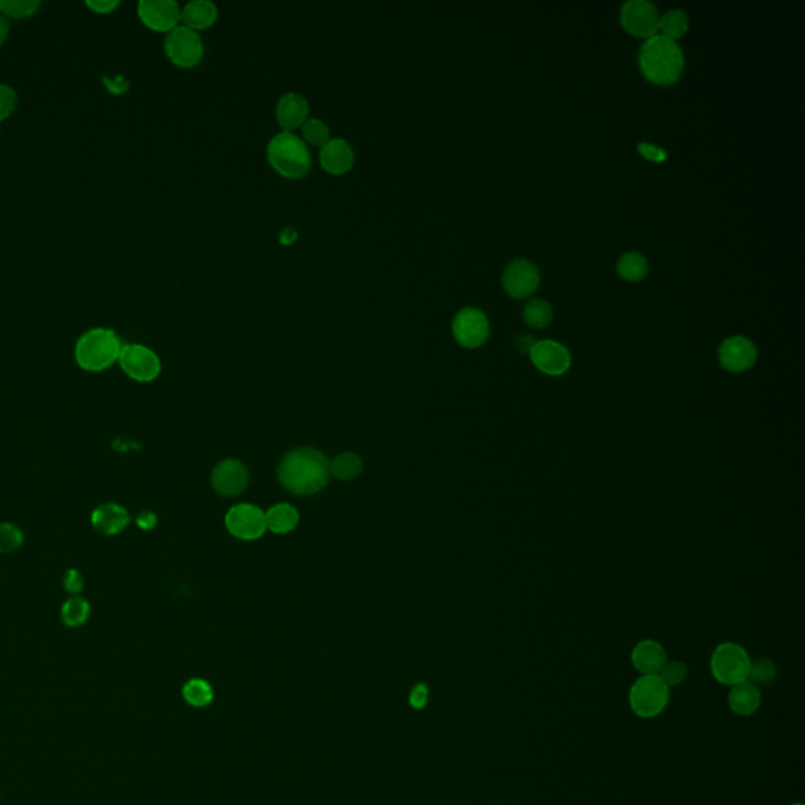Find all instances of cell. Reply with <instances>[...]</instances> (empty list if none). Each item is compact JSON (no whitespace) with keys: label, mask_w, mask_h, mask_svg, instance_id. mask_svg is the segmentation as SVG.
Instances as JSON below:
<instances>
[{"label":"cell","mask_w":805,"mask_h":805,"mask_svg":"<svg viewBox=\"0 0 805 805\" xmlns=\"http://www.w3.org/2000/svg\"><path fill=\"white\" fill-rule=\"evenodd\" d=\"M278 482L296 496H310L328 485L330 463L315 448H296L285 455L278 465Z\"/></svg>","instance_id":"cell-1"},{"label":"cell","mask_w":805,"mask_h":805,"mask_svg":"<svg viewBox=\"0 0 805 805\" xmlns=\"http://www.w3.org/2000/svg\"><path fill=\"white\" fill-rule=\"evenodd\" d=\"M639 67L653 84L670 86L680 79L685 69V56L676 41L663 35H653L642 45Z\"/></svg>","instance_id":"cell-2"},{"label":"cell","mask_w":805,"mask_h":805,"mask_svg":"<svg viewBox=\"0 0 805 805\" xmlns=\"http://www.w3.org/2000/svg\"><path fill=\"white\" fill-rule=\"evenodd\" d=\"M123 341L114 329L91 328L74 345V361L87 373H101L119 363Z\"/></svg>","instance_id":"cell-3"},{"label":"cell","mask_w":805,"mask_h":805,"mask_svg":"<svg viewBox=\"0 0 805 805\" xmlns=\"http://www.w3.org/2000/svg\"><path fill=\"white\" fill-rule=\"evenodd\" d=\"M267 158L274 171L288 180L304 178L312 169V154L308 145L291 131H280L269 141Z\"/></svg>","instance_id":"cell-4"},{"label":"cell","mask_w":805,"mask_h":805,"mask_svg":"<svg viewBox=\"0 0 805 805\" xmlns=\"http://www.w3.org/2000/svg\"><path fill=\"white\" fill-rule=\"evenodd\" d=\"M750 664L752 661L748 658L746 648L733 642H724L713 652L711 674L720 685L735 686L737 683L748 680Z\"/></svg>","instance_id":"cell-5"},{"label":"cell","mask_w":805,"mask_h":805,"mask_svg":"<svg viewBox=\"0 0 805 805\" xmlns=\"http://www.w3.org/2000/svg\"><path fill=\"white\" fill-rule=\"evenodd\" d=\"M670 687L658 675H642L630 691V706L642 719L658 717L667 708Z\"/></svg>","instance_id":"cell-6"},{"label":"cell","mask_w":805,"mask_h":805,"mask_svg":"<svg viewBox=\"0 0 805 805\" xmlns=\"http://www.w3.org/2000/svg\"><path fill=\"white\" fill-rule=\"evenodd\" d=\"M164 52L178 68H193L204 58V40L199 32L180 24L165 35Z\"/></svg>","instance_id":"cell-7"},{"label":"cell","mask_w":805,"mask_h":805,"mask_svg":"<svg viewBox=\"0 0 805 805\" xmlns=\"http://www.w3.org/2000/svg\"><path fill=\"white\" fill-rule=\"evenodd\" d=\"M120 369L136 382H153L162 370L158 354L141 343H126L120 352Z\"/></svg>","instance_id":"cell-8"},{"label":"cell","mask_w":805,"mask_h":805,"mask_svg":"<svg viewBox=\"0 0 805 805\" xmlns=\"http://www.w3.org/2000/svg\"><path fill=\"white\" fill-rule=\"evenodd\" d=\"M455 340L463 348L476 350L485 345L489 337L488 317L476 307H465L456 313L452 323Z\"/></svg>","instance_id":"cell-9"},{"label":"cell","mask_w":805,"mask_h":805,"mask_svg":"<svg viewBox=\"0 0 805 805\" xmlns=\"http://www.w3.org/2000/svg\"><path fill=\"white\" fill-rule=\"evenodd\" d=\"M225 526L235 538L254 541L267 530V513L256 505H235L225 515Z\"/></svg>","instance_id":"cell-10"},{"label":"cell","mask_w":805,"mask_h":805,"mask_svg":"<svg viewBox=\"0 0 805 805\" xmlns=\"http://www.w3.org/2000/svg\"><path fill=\"white\" fill-rule=\"evenodd\" d=\"M137 16L148 29L169 34L182 24V6L175 0H141Z\"/></svg>","instance_id":"cell-11"},{"label":"cell","mask_w":805,"mask_h":805,"mask_svg":"<svg viewBox=\"0 0 805 805\" xmlns=\"http://www.w3.org/2000/svg\"><path fill=\"white\" fill-rule=\"evenodd\" d=\"M622 24L631 35L639 38H650L658 35V8L648 0H631L622 6Z\"/></svg>","instance_id":"cell-12"},{"label":"cell","mask_w":805,"mask_h":805,"mask_svg":"<svg viewBox=\"0 0 805 805\" xmlns=\"http://www.w3.org/2000/svg\"><path fill=\"white\" fill-rule=\"evenodd\" d=\"M504 289L515 299H524L533 295L539 285V269L526 258L511 261L502 276Z\"/></svg>","instance_id":"cell-13"},{"label":"cell","mask_w":805,"mask_h":805,"mask_svg":"<svg viewBox=\"0 0 805 805\" xmlns=\"http://www.w3.org/2000/svg\"><path fill=\"white\" fill-rule=\"evenodd\" d=\"M758 350L754 341L743 335L728 337L719 346V362L730 373H744L754 367Z\"/></svg>","instance_id":"cell-14"},{"label":"cell","mask_w":805,"mask_h":805,"mask_svg":"<svg viewBox=\"0 0 805 805\" xmlns=\"http://www.w3.org/2000/svg\"><path fill=\"white\" fill-rule=\"evenodd\" d=\"M533 365L548 376H561L571 367V354L567 346L556 340H539L530 350Z\"/></svg>","instance_id":"cell-15"},{"label":"cell","mask_w":805,"mask_h":805,"mask_svg":"<svg viewBox=\"0 0 805 805\" xmlns=\"http://www.w3.org/2000/svg\"><path fill=\"white\" fill-rule=\"evenodd\" d=\"M211 485L217 494L233 497L243 493L249 485V471L239 460H224L211 476Z\"/></svg>","instance_id":"cell-16"},{"label":"cell","mask_w":805,"mask_h":805,"mask_svg":"<svg viewBox=\"0 0 805 805\" xmlns=\"http://www.w3.org/2000/svg\"><path fill=\"white\" fill-rule=\"evenodd\" d=\"M90 522L99 535L117 537L130 526L131 515L123 505L106 502L91 511Z\"/></svg>","instance_id":"cell-17"},{"label":"cell","mask_w":805,"mask_h":805,"mask_svg":"<svg viewBox=\"0 0 805 805\" xmlns=\"http://www.w3.org/2000/svg\"><path fill=\"white\" fill-rule=\"evenodd\" d=\"M356 162V154L350 142L334 137L319 150V164L330 175H345Z\"/></svg>","instance_id":"cell-18"},{"label":"cell","mask_w":805,"mask_h":805,"mask_svg":"<svg viewBox=\"0 0 805 805\" xmlns=\"http://www.w3.org/2000/svg\"><path fill=\"white\" fill-rule=\"evenodd\" d=\"M308 112H310L308 101L295 91L285 93L276 104V119L284 131L293 132L298 128H301L308 120Z\"/></svg>","instance_id":"cell-19"},{"label":"cell","mask_w":805,"mask_h":805,"mask_svg":"<svg viewBox=\"0 0 805 805\" xmlns=\"http://www.w3.org/2000/svg\"><path fill=\"white\" fill-rule=\"evenodd\" d=\"M631 661L642 675H659V672L667 664V652L659 642L648 639L635 645L631 653Z\"/></svg>","instance_id":"cell-20"},{"label":"cell","mask_w":805,"mask_h":805,"mask_svg":"<svg viewBox=\"0 0 805 805\" xmlns=\"http://www.w3.org/2000/svg\"><path fill=\"white\" fill-rule=\"evenodd\" d=\"M728 706L735 715L743 717L755 715L761 706L760 689L748 680L737 683L728 694Z\"/></svg>","instance_id":"cell-21"},{"label":"cell","mask_w":805,"mask_h":805,"mask_svg":"<svg viewBox=\"0 0 805 805\" xmlns=\"http://www.w3.org/2000/svg\"><path fill=\"white\" fill-rule=\"evenodd\" d=\"M219 12L216 4L210 0H191L182 8V24L189 29L200 32L210 29L216 23Z\"/></svg>","instance_id":"cell-22"},{"label":"cell","mask_w":805,"mask_h":805,"mask_svg":"<svg viewBox=\"0 0 805 805\" xmlns=\"http://www.w3.org/2000/svg\"><path fill=\"white\" fill-rule=\"evenodd\" d=\"M299 522V513L293 505L277 504L267 513V530L276 535H287L293 532Z\"/></svg>","instance_id":"cell-23"},{"label":"cell","mask_w":805,"mask_h":805,"mask_svg":"<svg viewBox=\"0 0 805 805\" xmlns=\"http://www.w3.org/2000/svg\"><path fill=\"white\" fill-rule=\"evenodd\" d=\"M91 606L86 598L80 595L69 596L60 609V619L68 628H80L90 619Z\"/></svg>","instance_id":"cell-24"},{"label":"cell","mask_w":805,"mask_h":805,"mask_svg":"<svg viewBox=\"0 0 805 805\" xmlns=\"http://www.w3.org/2000/svg\"><path fill=\"white\" fill-rule=\"evenodd\" d=\"M687 29H689V19L681 8H674L664 13L663 16H659V30L663 32V37L669 40H678L686 34Z\"/></svg>","instance_id":"cell-25"},{"label":"cell","mask_w":805,"mask_h":805,"mask_svg":"<svg viewBox=\"0 0 805 805\" xmlns=\"http://www.w3.org/2000/svg\"><path fill=\"white\" fill-rule=\"evenodd\" d=\"M620 277L630 282H639L648 274V261L639 252H628L619 260L617 265Z\"/></svg>","instance_id":"cell-26"},{"label":"cell","mask_w":805,"mask_h":805,"mask_svg":"<svg viewBox=\"0 0 805 805\" xmlns=\"http://www.w3.org/2000/svg\"><path fill=\"white\" fill-rule=\"evenodd\" d=\"M362 471V460L358 455L341 454L330 463V474L343 482L356 478Z\"/></svg>","instance_id":"cell-27"},{"label":"cell","mask_w":805,"mask_h":805,"mask_svg":"<svg viewBox=\"0 0 805 805\" xmlns=\"http://www.w3.org/2000/svg\"><path fill=\"white\" fill-rule=\"evenodd\" d=\"M183 697L191 706L202 708V706H206L213 702L214 692L206 681L193 678V680L187 681L183 687Z\"/></svg>","instance_id":"cell-28"},{"label":"cell","mask_w":805,"mask_h":805,"mask_svg":"<svg viewBox=\"0 0 805 805\" xmlns=\"http://www.w3.org/2000/svg\"><path fill=\"white\" fill-rule=\"evenodd\" d=\"M524 321L535 329H543L552 321V307L545 299H533L524 307Z\"/></svg>","instance_id":"cell-29"},{"label":"cell","mask_w":805,"mask_h":805,"mask_svg":"<svg viewBox=\"0 0 805 805\" xmlns=\"http://www.w3.org/2000/svg\"><path fill=\"white\" fill-rule=\"evenodd\" d=\"M40 0H0V15L6 19H24L40 12Z\"/></svg>","instance_id":"cell-30"},{"label":"cell","mask_w":805,"mask_h":805,"mask_svg":"<svg viewBox=\"0 0 805 805\" xmlns=\"http://www.w3.org/2000/svg\"><path fill=\"white\" fill-rule=\"evenodd\" d=\"M301 128L302 137H304L306 143H310L315 147L321 148L332 139L329 126L326 125L323 120L308 119Z\"/></svg>","instance_id":"cell-31"},{"label":"cell","mask_w":805,"mask_h":805,"mask_svg":"<svg viewBox=\"0 0 805 805\" xmlns=\"http://www.w3.org/2000/svg\"><path fill=\"white\" fill-rule=\"evenodd\" d=\"M24 545V532L13 522H0V554H12Z\"/></svg>","instance_id":"cell-32"},{"label":"cell","mask_w":805,"mask_h":805,"mask_svg":"<svg viewBox=\"0 0 805 805\" xmlns=\"http://www.w3.org/2000/svg\"><path fill=\"white\" fill-rule=\"evenodd\" d=\"M687 675H689V669H687L686 664L681 663V661H672V663L664 665L658 676L665 686L674 687L683 685L686 681Z\"/></svg>","instance_id":"cell-33"},{"label":"cell","mask_w":805,"mask_h":805,"mask_svg":"<svg viewBox=\"0 0 805 805\" xmlns=\"http://www.w3.org/2000/svg\"><path fill=\"white\" fill-rule=\"evenodd\" d=\"M776 678V665L771 659H758L750 664L748 681L754 683L755 686L763 683H771Z\"/></svg>","instance_id":"cell-34"},{"label":"cell","mask_w":805,"mask_h":805,"mask_svg":"<svg viewBox=\"0 0 805 805\" xmlns=\"http://www.w3.org/2000/svg\"><path fill=\"white\" fill-rule=\"evenodd\" d=\"M17 106V93L12 86L0 84V123L15 112Z\"/></svg>","instance_id":"cell-35"},{"label":"cell","mask_w":805,"mask_h":805,"mask_svg":"<svg viewBox=\"0 0 805 805\" xmlns=\"http://www.w3.org/2000/svg\"><path fill=\"white\" fill-rule=\"evenodd\" d=\"M63 589L68 591L69 595H79L84 590V578L78 570H68L63 576Z\"/></svg>","instance_id":"cell-36"},{"label":"cell","mask_w":805,"mask_h":805,"mask_svg":"<svg viewBox=\"0 0 805 805\" xmlns=\"http://www.w3.org/2000/svg\"><path fill=\"white\" fill-rule=\"evenodd\" d=\"M86 6L97 15H109L120 6V0H87Z\"/></svg>","instance_id":"cell-37"},{"label":"cell","mask_w":805,"mask_h":805,"mask_svg":"<svg viewBox=\"0 0 805 805\" xmlns=\"http://www.w3.org/2000/svg\"><path fill=\"white\" fill-rule=\"evenodd\" d=\"M426 702H428V689L425 685H417L409 695V704L415 709H422L425 708Z\"/></svg>","instance_id":"cell-38"},{"label":"cell","mask_w":805,"mask_h":805,"mask_svg":"<svg viewBox=\"0 0 805 805\" xmlns=\"http://www.w3.org/2000/svg\"><path fill=\"white\" fill-rule=\"evenodd\" d=\"M639 150H641V153L645 158L652 159V161H664V159L667 158V153L664 152L663 148L653 147V145H648V143H641Z\"/></svg>","instance_id":"cell-39"},{"label":"cell","mask_w":805,"mask_h":805,"mask_svg":"<svg viewBox=\"0 0 805 805\" xmlns=\"http://www.w3.org/2000/svg\"><path fill=\"white\" fill-rule=\"evenodd\" d=\"M156 524H158V518L152 511H142L137 517V526L142 528V530H152V528H156Z\"/></svg>","instance_id":"cell-40"},{"label":"cell","mask_w":805,"mask_h":805,"mask_svg":"<svg viewBox=\"0 0 805 805\" xmlns=\"http://www.w3.org/2000/svg\"><path fill=\"white\" fill-rule=\"evenodd\" d=\"M535 343H537V340L533 339L532 335L522 334L521 337H518L517 348L522 354H528Z\"/></svg>","instance_id":"cell-41"},{"label":"cell","mask_w":805,"mask_h":805,"mask_svg":"<svg viewBox=\"0 0 805 805\" xmlns=\"http://www.w3.org/2000/svg\"><path fill=\"white\" fill-rule=\"evenodd\" d=\"M296 239H298V232L295 228L287 227L280 233V243L284 246L293 245L296 243Z\"/></svg>","instance_id":"cell-42"},{"label":"cell","mask_w":805,"mask_h":805,"mask_svg":"<svg viewBox=\"0 0 805 805\" xmlns=\"http://www.w3.org/2000/svg\"><path fill=\"white\" fill-rule=\"evenodd\" d=\"M10 37V21L4 15H0V46L4 45Z\"/></svg>","instance_id":"cell-43"},{"label":"cell","mask_w":805,"mask_h":805,"mask_svg":"<svg viewBox=\"0 0 805 805\" xmlns=\"http://www.w3.org/2000/svg\"><path fill=\"white\" fill-rule=\"evenodd\" d=\"M791 805H802V804H800V802H796V804H791Z\"/></svg>","instance_id":"cell-44"}]
</instances>
